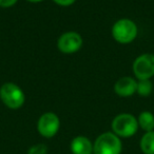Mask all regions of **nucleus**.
<instances>
[{
	"label": "nucleus",
	"instance_id": "6e6552de",
	"mask_svg": "<svg viewBox=\"0 0 154 154\" xmlns=\"http://www.w3.org/2000/svg\"><path fill=\"white\" fill-rule=\"evenodd\" d=\"M137 82L134 78L129 76L122 77L115 82L114 91L117 95L122 97H129L132 96L136 92Z\"/></svg>",
	"mask_w": 154,
	"mask_h": 154
},
{
	"label": "nucleus",
	"instance_id": "20e7f679",
	"mask_svg": "<svg viewBox=\"0 0 154 154\" xmlns=\"http://www.w3.org/2000/svg\"><path fill=\"white\" fill-rule=\"evenodd\" d=\"M138 29L135 22L131 19H119L112 26V36L117 42L127 45L134 41L136 38Z\"/></svg>",
	"mask_w": 154,
	"mask_h": 154
},
{
	"label": "nucleus",
	"instance_id": "1a4fd4ad",
	"mask_svg": "<svg viewBox=\"0 0 154 154\" xmlns=\"http://www.w3.org/2000/svg\"><path fill=\"white\" fill-rule=\"evenodd\" d=\"M71 152L73 154H93V143L88 137L76 136L71 141Z\"/></svg>",
	"mask_w": 154,
	"mask_h": 154
},
{
	"label": "nucleus",
	"instance_id": "9d476101",
	"mask_svg": "<svg viewBox=\"0 0 154 154\" xmlns=\"http://www.w3.org/2000/svg\"><path fill=\"white\" fill-rule=\"evenodd\" d=\"M138 127H140L143 131L150 132L154 130V115L149 111H143L137 117Z\"/></svg>",
	"mask_w": 154,
	"mask_h": 154
},
{
	"label": "nucleus",
	"instance_id": "0eeeda50",
	"mask_svg": "<svg viewBox=\"0 0 154 154\" xmlns=\"http://www.w3.org/2000/svg\"><path fill=\"white\" fill-rule=\"evenodd\" d=\"M82 47V38L77 32H66L58 38L57 48L64 54L76 53Z\"/></svg>",
	"mask_w": 154,
	"mask_h": 154
},
{
	"label": "nucleus",
	"instance_id": "9b49d317",
	"mask_svg": "<svg viewBox=\"0 0 154 154\" xmlns=\"http://www.w3.org/2000/svg\"><path fill=\"white\" fill-rule=\"evenodd\" d=\"M139 146L143 154H154V130L143 135Z\"/></svg>",
	"mask_w": 154,
	"mask_h": 154
},
{
	"label": "nucleus",
	"instance_id": "f03ea898",
	"mask_svg": "<svg viewBox=\"0 0 154 154\" xmlns=\"http://www.w3.org/2000/svg\"><path fill=\"white\" fill-rule=\"evenodd\" d=\"M112 132L118 137L128 138L137 132L138 122L134 115L129 113H122L115 116L112 122Z\"/></svg>",
	"mask_w": 154,
	"mask_h": 154
},
{
	"label": "nucleus",
	"instance_id": "423d86ee",
	"mask_svg": "<svg viewBox=\"0 0 154 154\" xmlns=\"http://www.w3.org/2000/svg\"><path fill=\"white\" fill-rule=\"evenodd\" d=\"M133 73L139 80L150 79L154 76V55L143 54L133 62Z\"/></svg>",
	"mask_w": 154,
	"mask_h": 154
},
{
	"label": "nucleus",
	"instance_id": "ddd939ff",
	"mask_svg": "<svg viewBox=\"0 0 154 154\" xmlns=\"http://www.w3.org/2000/svg\"><path fill=\"white\" fill-rule=\"evenodd\" d=\"M28 154H48V147L45 143H36L28 150Z\"/></svg>",
	"mask_w": 154,
	"mask_h": 154
},
{
	"label": "nucleus",
	"instance_id": "7ed1b4c3",
	"mask_svg": "<svg viewBox=\"0 0 154 154\" xmlns=\"http://www.w3.org/2000/svg\"><path fill=\"white\" fill-rule=\"evenodd\" d=\"M0 98L8 108L17 110L23 106L26 95L20 87L14 82H5L0 88Z\"/></svg>",
	"mask_w": 154,
	"mask_h": 154
},
{
	"label": "nucleus",
	"instance_id": "39448f33",
	"mask_svg": "<svg viewBox=\"0 0 154 154\" xmlns=\"http://www.w3.org/2000/svg\"><path fill=\"white\" fill-rule=\"evenodd\" d=\"M60 128V119L53 112H47L39 117L37 122V130L41 136L45 138L54 137Z\"/></svg>",
	"mask_w": 154,
	"mask_h": 154
},
{
	"label": "nucleus",
	"instance_id": "2eb2a0df",
	"mask_svg": "<svg viewBox=\"0 0 154 154\" xmlns=\"http://www.w3.org/2000/svg\"><path fill=\"white\" fill-rule=\"evenodd\" d=\"M53 1L61 7H69V5H72L76 0H53Z\"/></svg>",
	"mask_w": 154,
	"mask_h": 154
},
{
	"label": "nucleus",
	"instance_id": "f257e3e1",
	"mask_svg": "<svg viewBox=\"0 0 154 154\" xmlns=\"http://www.w3.org/2000/svg\"><path fill=\"white\" fill-rule=\"evenodd\" d=\"M122 150L120 137L113 132L103 133L93 143V154H120Z\"/></svg>",
	"mask_w": 154,
	"mask_h": 154
},
{
	"label": "nucleus",
	"instance_id": "f8f14e48",
	"mask_svg": "<svg viewBox=\"0 0 154 154\" xmlns=\"http://www.w3.org/2000/svg\"><path fill=\"white\" fill-rule=\"evenodd\" d=\"M152 89H153V85H152L150 79H143L137 82L136 92L140 96H148V95H150L152 92Z\"/></svg>",
	"mask_w": 154,
	"mask_h": 154
},
{
	"label": "nucleus",
	"instance_id": "dca6fc26",
	"mask_svg": "<svg viewBox=\"0 0 154 154\" xmlns=\"http://www.w3.org/2000/svg\"><path fill=\"white\" fill-rule=\"evenodd\" d=\"M29 2H33V3H37V2H41L43 0H28Z\"/></svg>",
	"mask_w": 154,
	"mask_h": 154
},
{
	"label": "nucleus",
	"instance_id": "4468645a",
	"mask_svg": "<svg viewBox=\"0 0 154 154\" xmlns=\"http://www.w3.org/2000/svg\"><path fill=\"white\" fill-rule=\"evenodd\" d=\"M17 1L18 0H0V8H3V9L11 8L16 5Z\"/></svg>",
	"mask_w": 154,
	"mask_h": 154
}]
</instances>
